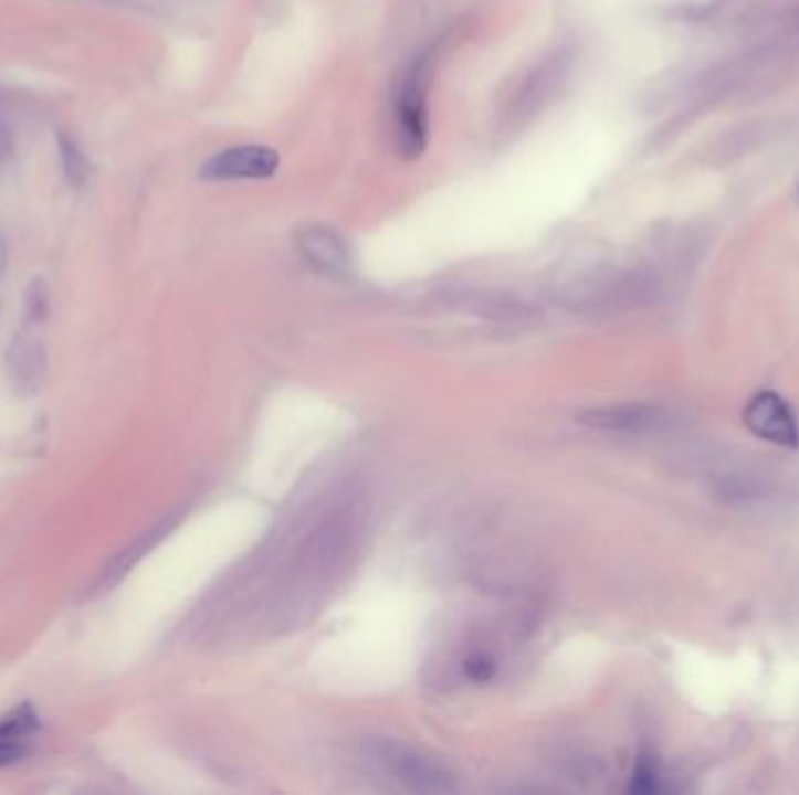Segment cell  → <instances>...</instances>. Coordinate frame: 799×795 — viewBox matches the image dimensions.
Masks as SVG:
<instances>
[{
	"label": "cell",
	"instance_id": "6da1fadb",
	"mask_svg": "<svg viewBox=\"0 0 799 795\" xmlns=\"http://www.w3.org/2000/svg\"><path fill=\"white\" fill-rule=\"evenodd\" d=\"M396 134L398 148L407 159H419L428 145V100H425V71L414 66L404 75L396 103Z\"/></svg>",
	"mask_w": 799,
	"mask_h": 795
},
{
	"label": "cell",
	"instance_id": "7a4b0ae2",
	"mask_svg": "<svg viewBox=\"0 0 799 795\" xmlns=\"http://www.w3.org/2000/svg\"><path fill=\"white\" fill-rule=\"evenodd\" d=\"M281 166V155L266 145H234L224 148L201 163L203 180H266Z\"/></svg>",
	"mask_w": 799,
	"mask_h": 795
},
{
	"label": "cell",
	"instance_id": "3957f363",
	"mask_svg": "<svg viewBox=\"0 0 799 795\" xmlns=\"http://www.w3.org/2000/svg\"><path fill=\"white\" fill-rule=\"evenodd\" d=\"M744 423L763 442L784 448L799 446L797 417L784 396H778L776 392H757L746 404Z\"/></svg>",
	"mask_w": 799,
	"mask_h": 795
},
{
	"label": "cell",
	"instance_id": "277c9868",
	"mask_svg": "<svg viewBox=\"0 0 799 795\" xmlns=\"http://www.w3.org/2000/svg\"><path fill=\"white\" fill-rule=\"evenodd\" d=\"M379 753L388 772L407 788L421 793H446L454 788L452 780H449V772L435 761L421 756L414 749L402 744H383Z\"/></svg>",
	"mask_w": 799,
	"mask_h": 795
},
{
	"label": "cell",
	"instance_id": "5b68a950",
	"mask_svg": "<svg viewBox=\"0 0 799 795\" xmlns=\"http://www.w3.org/2000/svg\"><path fill=\"white\" fill-rule=\"evenodd\" d=\"M297 250L304 262L325 276H344L351 268L346 243L327 226H309L297 236Z\"/></svg>",
	"mask_w": 799,
	"mask_h": 795
},
{
	"label": "cell",
	"instance_id": "8992f818",
	"mask_svg": "<svg viewBox=\"0 0 799 795\" xmlns=\"http://www.w3.org/2000/svg\"><path fill=\"white\" fill-rule=\"evenodd\" d=\"M585 425L601 430H641L652 423V411L643 406H614L599 409L582 415Z\"/></svg>",
	"mask_w": 799,
	"mask_h": 795
},
{
	"label": "cell",
	"instance_id": "52a82bcc",
	"mask_svg": "<svg viewBox=\"0 0 799 795\" xmlns=\"http://www.w3.org/2000/svg\"><path fill=\"white\" fill-rule=\"evenodd\" d=\"M59 152H61V163H64V173L73 184H82L87 180L90 166L85 155L77 148V142L73 138H69L66 134L59 136Z\"/></svg>",
	"mask_w": 799,
	"mask_h": 795
},
{
	"label": "cell",
	"instance_id": "ba28073f",
	"mask_svg": "<svg viewBox=\"0 0 799 795\" xmlns=\"http://www.w3.org/2000/svg\"><path fill=\"white\" fill-rule=\"evenodd\" d=\"M660 784H658V772L648 763V761H639L637 770H633L631 777V791L633 793H658Z\"/></svg>",
	"mask_w": 799,
	"mask_h": 795
},
{
	"label": "cell",
	"instance_id": "9c48e42d",
	"mask_svg": "<svg viewBox=\"0 0 799 795\" xmlns=\"http://www.w3.org/2000/svg\"><path fill=\"white\" fill-rule=\"evenodd\" d=\"M27 753V749L19 744L17 740H3L0 738V767L10 765L14 761H19Z\"/></svg>",
	"mask_w": 799,
	"mask_h": 795
},
{
	"label": "cell",
	"instance_id": "30bf717a",
	"mask_svg": "<svg viewBox=\"0 0 799 795\" xmlns=\"http://www.w3.org/2000/svg\"><path fill=\"white\" fill-rule=\"evenodd\" d=\"M465 669L473 681H486L491 679V675H494V662H488L484 658H473L465 665Z\"/></svg>",
	"mask_w": 799,
	"mask_h": 795
},
{
	"label": "cell",
	"instance_id": "8fae6325",
	"mask_svg": "<svg viewBox=\"0 0 799 795\" xmlns=\"http://www.w3.org/2000/svg\"><path fill=\"white\" fill-rule=\"evenodd\" d=\"M10 148H12V138H10V131H8V127H6L3 117H0V157L8 155Z\"/></svg>",
	"mask_w": 799,
	"mask_h": 795
}]
</instances>
